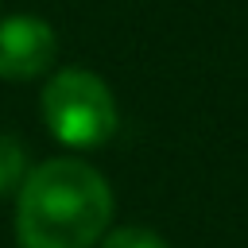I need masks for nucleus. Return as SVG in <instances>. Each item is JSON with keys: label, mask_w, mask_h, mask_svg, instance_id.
<instances>
[{"label": "nucleus", "mask_w": 248, "mask_h": 248, "mask_svg": "<svg viewBox=\"0 0 248 248\" xmlns=\"http://www.w3.org/2000/svg\"><path fill=\"white\" fill-rule=\"evenodd\" d=\"M58 54V35L39 16H8L0 19V78L4 81H31L50 70Z\"/></svg>", "instance_id": "nucleus-3"}, {"label": "nucleus", "mask_w": 248, "mask_h": 248, "mask_svg": "<svg viewBox=\"0 0 248 248\" xmlns=\"http://www.w3.org/2000/svg\"><path fill=\"white\" fill-rule=\"evenodd\" d=\"M27 178V155L12 136H0V194L19 186Z\"/></svg>", "instance_id": "nucleus-4"}, {"label": "nucleus", "mask_w": 248, "mask_h": 248, "mask_svg": "<svg viewBox=\"0 0 248 248\" xmlns=\"http://www.w3.org/2000/svg\"><path fill=\"white\" fill-rule=\"evenodd\" d=\"M101 248H167V240L151 229H136V225H124V229H112L101 236Z\"/></svg>", "instance_id": "nucleus-5"}, {"label": "nucleus", "mask_w": 248, "mask_h": 248, "mask_svg": "<svg viewBox=\"0 0 248 248\" xmlns=\"http://www.w3.org/2000/svg\"><path fill=\"white\" fill-rule=\"evenodd\" d=\"M43 124L66 147H101L116 132V97L93 70H58L43 89Z\"/></svg>", "instance_id": "nucleus-2"}, {"label": "nucleus", "mask_w": 248, "mask_h": 248, "mask_svg": "<svg viewBox=\"0 0 248 248\" xmlns=\"http://www.w3.org/2000/svg\"><path fill=\"white\" fill-rule=\"evenodd\" d=\"M112 221L108 182L81 159L58 155L27 170L16 202L19 248H93Z\"/></svg>", "instance_id": "nucleus-1"}]
</instances>
